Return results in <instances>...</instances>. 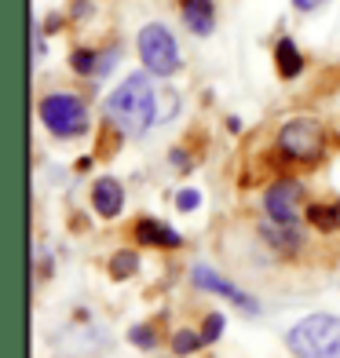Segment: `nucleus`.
<instances>
[{"label": "nucleus", "mask_w": 340, "mask_h": 358, "mask_svg": "<svg viewBox=\"0 0 340 358\" xmlns=\"http://www.w3.org/2000/svg\"><path fill=\"white\" fill-rule=\"evenodd\" d=\"M157 95L150 88L147 73H132L125 77L106 99V121L118 128L121 136H143L147 128L157 121Z\"/></svg>", "instance_id": "nucleus-1"}, {"label": "nucleus", "mask_w": 340, "mask_h": 358, "mask_svg": "<svg viewBox=\"0 0 340 358\" xmlns=\"http://www.w3.org/2000/svg\"><path fill=\"white\" fill-rule=\"evenodd\" d=\"M285 348L297 358H340V318L307 315L285 333Z\"/></svg>", "instance_id": "nucleus-2"}, {"label": "nucleus", "mask_w": 340, "mask_h": 358, "mask_svg": "<svg viewBox=\"0 0 340 358\" xmlns=\"http://www.w3.org/2000/svg\"><path fill=\"white\" fill-rule=\"evenodd\" d=\"M37 113H41V124L52 136H59V139H73V136H85L88 132V106L80 103L77 95H70V92L44 95Z\"/></svg>", "instance_id": "nucleus-3"}, {"label": "nucleus", "mask_w": 340, "mask_h": 358, "mask_svg": "<svg viewBox=\"0 0 340 358\" xmlns=\"http://www.w3.org/2000/svg\"><path fill=\"white\" fill-rule=\"evenodd\" d=\"M278 154L289 157V161H300V165H311V161L322 157L326 150V132H322V124L315 117H293L278 128Z\"/></svg>", "instance_id": "nucleus-4"}, {"label": "nucleus", "mask_w": 340, "mask_h": 358, "mask_svg": "<svg viewBox=\"0 0 340 358\" xmlns=\"http://www.w3.org/2000/svg\"><path fill=\"white\" fill-rule=\"evenodd\" d=\"M136 52L143 59V66H147V73L154 77H172L180 70V48H176V37L161 22H147L139 29Z\"/></svg>", "instance_id": "nucleus-5"}, {"label": "nucleus", "mask_w": 340, "mask_h": 358, "mask_svg": "<svg viewBox=\"0 0 340 358\" xmlns=\"http://www.w3.org/2000/svg\"><path fill=\"white\" fill-rule=\"evenodd\" d=\"M297 201H300V183H293V179H278V183H271L267 194H264V213H267L271 223H278V227H297L300 223Z\"/></svg>", "instance_id": "nucleus-6"}, {"label": "nucleus", "mask_w": 340, "mask_h": 358, "mask_svg": "<svg viewBox=\"0 0 340 358\" xmlns=\"http://www.w3.org/2000/svg\"><path fill=\"white\" fill-rule=\"evenodd\" d=\"M190 282L198 285V289H205V292H216V296H223V300L238 303L241 311H249V315H260V307H256V300L249 296V292H241L238 285H231V282H227L223 274H216L213 267H205V264H194V271H190Z\"/></svg>", "instance_id": "nucleus-7"}, {"label": "nucleus", "mask_w": 340, "mask_h": 358, "mask_svg": "<svg viewBox=\"0 0 340 358\" xmlns=\"http://www.w3.org/2000/svg\"><path fill=\"white\" fill-rule=\"evenodd\" d=\"M92 205H95V213H99L103 220L121 216V208H125V190H121V183H118V179L103 176L99 183L92 187Z\"/></svg>", "instance_id": "nucleus-8"}, {"label": "nucleus", "mask_w": 340, "mask_h": 358, "mask_svg": "<svg viewBox=\"0 0 340 358\" xmlns=\"http://www.w3.org/2000/svg\"><path fill=\"white\" fill-rule=\"evenodd\" d=\"M183 22L190 34H213L216 29V8H213V0H183Z\"/></svg>", "instance_id": "nucleus-9"}, {"label": "nucleus", "mask_w": 340, "mask_h": 358, "mask_svg": "<svg viewBox=\"0 0 340 358\" xmlns=\"http://www.w3.org/2000/svg\"><path fill=\"white\" fill-rule=\"evenodd\" d=\"M136 241H143V245L176 249V245H180V234H176L172 227H165L161 220H139L136 223Z\"/></svg>", "instance_id": "nucleus-10"}, {"label": "nucleus", "mask_w": 340, "mask_h": 358, "mask_svg": "<svg viewBox=\"0 0 340 358\" xmlns=\"http://www.w3.org/2000/svg\"><path fill=\"white\" fill-rule=\"evenodd\" d=\"M274 66H278V73H282L285 80H293V77L304 70V55L297 52V44L289 41V37H282L278 44H274Z\"/></svg>", "instance_id": "nucleus-11"}, {"label": "nucleus", "mask_w": 340, "mask_h": 358, "mask_svg": "<svg viewBox=\"0 0 340 358\" xmlns=\"http://www.w3.org/2000/svg\"><path fill=\"white\" fill-rule=\"evenodd\" d=\"M136 271H139V256H136V252H128V249H121L118 256L110 259V278H118V282L132 278Z\"/></svg>", "instance_id": "nucleus-12"}, {"label": "nucleus", "mask_w": 340, "mask_h": 358, "mask_svg": "<svg viewBox=\"0 0 340 358\" xmlns=\"http://www.w3.org/2000/svg\"><path fill=\"white\" fill-rule=\"evenodd\" d=\"M201 344H205V336L194 333V329H180V333L172 336V351H176V355H194Z\"/></svg>", "instance_id": "nucleus-13"}, {"label": "nucleus", "mask_w": 340, "mask_h": 358, "mask_svg": "<svg viewBox=\"0 0 340 358\" xmlns=\"http://www.w3.org/2000/svg\"><path fill=\"white\" fill-rule=\"evenodd\" d=\"M307 220H311L315 227H322V231H333L337 223V205H311L307 208Z\"/></svg>", "instance_id": "nucleus-14"}, {"label": "nucleus", "mask_w": 340, "mask_h": 358, "mask_svg": "<svg viewBox=\"0 0 340 358\" xmlns=\"http://www.w3.org/2000/svg\"><path fill=\"white\" fill-rule=\"evenodd\" d=\"M176 99H180V95H176V92H161L157 95V121H169V117H176V110H180V103H176Z\"/></svg>", "instance_id": "nucleus-15"}, {"label": "nucleus", "mask_w": 340, "mask_h": 358, "mask_svg": "<svg viewBox=\"0 0 340 358\" xmlns=\"http://www.w3.org/2000/svg\"><path fill=\"white\" fill-rule=\"evenodd\" d=\"M128 340H132L136 348H143V351H150L157 340H154V329L150 325H132V329H128Z\"/></svg>", "instance_id": "nucleus-16"}, {"label": "nucleus", "mask_w": 340, "mask_h": 358, "mask_svg": "<svg viewBox=\"0 0 340 358\" xmlns=\"http://www.w3.org/2000/svg\"><path fill=\"white\" fill-rule=\"evenodd\" d=\"M95 59H99V52H73V70L77 73H88V77H95Z\"/></svg>", "instance_id": "nucleus-17"}, {"label": "nucleus", "mask_w": 340, "mask_h": 358, "mask_svg": "<svg viewBox=\"0 0 340 358\" xmlns=\"http://www.w3.org/2000/svg\"><path fill=\"white\" fill-rule=\"evenodd\" d=\"M118 59H121L118 48H106V52H103L99 59H95V77H106V73L113 70V62H118Z\"/></svg>", "instance_id": "nucleus-18"}, {"label": "nucleus", "mask_w": 340, "mask_h": 358, "mask_svg": "<svg viewBox=\"0 0 340 358\" xmlns=\"http://www.w3.org/2000/svg\"><path fill=\"white\" fill-rule=\"evenodd\" d=\"M198 205H201L198 190H180V194H176V208H180V213H194Z\"/></svg>", "instance_id": "nucleus-19"}, {"label": "nucleus", "mask_w": 340, "mask_h": 358, "mask_svg": "<svg viewBox=\"0 0 340 358\" xmlns=\"http://www.w3.org/2000/svg\"><path fill=\"white\" fill-rule=\"evenodd\" d=\"M220 333H223V315L216 311V315L205 318V333L201 336H205V344H213V340H220Z\"/></svg>", "instance_id": "nucleus-20"}, {"label": "nucleus", "mask_w": 340, "mask_h": 358, "mask_svg": "<svg viewBox=\"0 0 340 358\" xmlns=\"http://www.w3.org/2000/svg\"><path fill=\"white\" fill-rule=\"evenodd\" d=\"M322 4H330V0H293L297 11H318Z\"/></svg>", "instance_id": "nucleus-21"}, {"label": "nucleus", "mask_w": 340, "mask_h": 358, "mask_svg": "<svg viewBox=\"0 0 340 358\" xmlns=\"http://www.w3.org/2000/svg\"><path fill=\"white\" fill-rule=\"evenodd\" d=\"M337 223H340V201H337Z\"/></svg>", "instance_id": "nucleus-22"}]
</instances>
